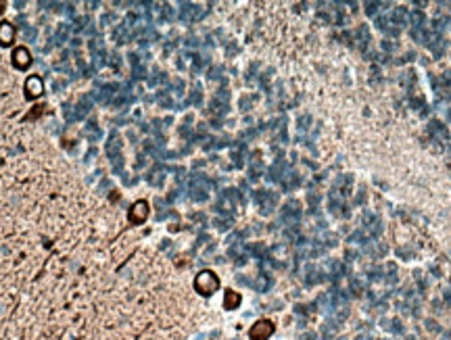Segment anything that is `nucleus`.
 <instances>
[{
    "instance_id": "obj_1",
    "label": "nucleus",
    "mask_w": 451,
    "mask_h": 340,
    "mask_svg": "<svg viewBox=\"0 0 451 340\" xmlns=\"http://www.w3.org/2000/svg\"><path fill=\"white\" fill-rule=\"evenodd\" d=\"M176 305L48 144L0 165V340H161Z\"/></svg>"
},
{
    "instance_id": "obj_8",
    "label": "nucleus",
    "mask_w": 451,
    "mask_h": 340,
    "mask_svg": "<svg viewBox=\"0 0 451 340\" xmlns=\"http://www.w3.org/2000/svg\"><path fill=\"white\" fill-rule=\"evenodd\" d=\"M238 303H240V297H238L236 292L230 290V292H228V297H225V307H234V305H238Z\"/></svg>"
},
{
    "instance_id": "obj_6",
    "label": "nucleus",
    "mask_w": 451,
    "mask_h": 340,
    "mask_svg": "<svg viewBox=\"0 0 451 340\" xmlns=\"http://www.w3.org/2000/svg\"><path fill=\"white\" fill-rule=\"evenodd\" d=\"M410 21H412V25H414L416 30H424L426 17H424V13H422V11H414V13L410 15Z\"/></svg>"
},
{
    "instance_id": "obj_3",
    "label": "nucleus",
    "mask_w": 451,
    "mask_h": 340,
    "mask_svg": "<svg viewBox=\"0 0 451 340\" xmlns=\"http://www.w3.org/2000/svg\"><path fill=\"white\" fill-rule=\"evenodd\" d=\"M272 332H274V326L269 322H257L251 330V340H265Z\"/></svg>"
},
{
    "instance_id": "obj_4",
    "label": "nucleus",
    "mask_w": 451,
    "mask_h": 340,
    "mask_svg": "<svg viewBox=\"0 0 451 340\" xmlns=\"http://www.w3.org/2000/svg\"><path fill=\"white\" fill-rule=\"evenodd\" d=\"M428 132H431V136H433V138H437L439 142L449 140V129H447V125L441 123V121H431V125H428Z\"/></svg>"
},
{
    "instance_id": "obj_2",
    "label": "nucleus",
    "mask_w": 451,
    "mask_h": 340,
    "mask_svg": "<svg viewBox=\"0 0 451 340\" xmlns=\"http://www.w3.org/2000/svg\"><path fill=\"white\" fill-rule=\"evenodd\" d=\"M217 286H219V282H217V278L211 274V271H203V274H198L196 280H194V288H196V292L205 294V297L213 294V292L217 290Z\"/></svg>"
},
{
    "instance_id": "obj_5",
    "label": "nucleus",
    "mask_w": 451,
    "mask_h": 340,
    "mask_svg": "<svg viewBox=\"0 0 451 340\" xmlns=\"http://www.w3.org/2000/svg\"><path fill=\"white\" fill-rule=\"evenodd\" d=\"M389 19H391V23H393V25H405V23L410 21V15H408V11H405V9L397 7V9L391 11Z\"/></svg>"
},
{
    "instance_id": "obj_7",
    "label": "nucleus",
    "mask_w": 451,
    "mask_h": 340,
    "mask_svg": "<svg viewBox=\"0 0 451 340\" xmlns=\"http://www.w3.org/2000/svg\"><path fill=\"white\" fill-rule=\"evenodd\" d=\"M435 86H443V88H451V71H445L439 80H435Z\"/></svg>"
}]
</instances>
